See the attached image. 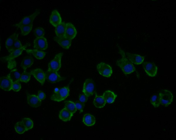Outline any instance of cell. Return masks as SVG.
<instances>
[{
  "label": "cell",
  "instance_id": "6da1fadb",
  "mask_svg": "<svg viewBox=\"0 0 176 140\" xmlns=\"http://www.w3.org/2000/svg\"><path fill=\"white\" fill-rule=\"evenodd\" d=\"M119 53L122 56V58L117 60L116 64L119 66L125 74H130L136 70V69L133 64L126 57L124 52L119 47Z\"/></svg>",
  "mask_w": 176,
  "mask_h": 140
},
{
  "label": "cell",
  "instance_id": "7a4b0ae2",
  "mask_svg": "<svg viewBox=\"0 0 176 140\" xmlns=\"http://www.w3.org/2000/svg\"><path fill=\"white\" fill-rule=\"evenodd\" d=\"M69 86L68 85L55 91L51 96V99L58 102L63 101L68 97L69 95Z\"/></svg>",
  "mask_w": 176,
  "mask_h": 140
},
{
  "label": "cell",
  "instance_id": "3957f363",
  "mask_svg": "<svg viewBox=\"0 0 176 140\" xmlns=\"http://www.w3.org/2000/svg\"><path fill=\"white\" fill-rule=\"evenodd\" d=\"M160 103L165 107L170 105L173 101V96L170 91L164 90L159 93Z\"/></svg>",
  "mask_w": 176,
  "mask_h": 140
},
{
  "label": "cell",
  "instance_id": "277c9868",
  "mask_svg": "<svg viewBox=\"0 0 176 140\" xmlns=\"http://www.w3.org/2000/svg\"><path fill=\"white\" fill-rule=\"evenodd\" d=\"M62 55V52L56 55L54 58L48 64L47 71H57L59 70L61 66V60Z\"/></svg>",
  "mask_w": 176,
  "mask_h": 140
},
{
  "label": "cell",
  "instance_id": "5b68a950",
  "mask_svg": "<svg viewBox=\"0 0 176 140\" xmlns=\"http://www.w3.org/2000/svg\"><path fill=\"white\" fill-rule=\"evenodd\" d=\"M83 92L88 97L93 95L95 92V84L91 79L87 78L85 80L83 86Z\"/></svg>",
  "mask_w": 176,
  "mask_h": 140
},
{
  "label": "cell",
  "instance_id": "8992f818",
  "mask_svg": "<svg viewBox=\"0 0 176 140\" xmlns=\"http://www.w3.org/2000/svg\"><path fill=\"white\" fill-rule=\"evenodd\" d=\"M97 67L99 73L104 77L109 78L112 74V70L111 66L104 62H101L98 64Z\"/></svg>",
  "mask_w": 176,
  "mask_h": 140
},
{
  "label": "cell",
  "instance_id": "52a82bcc",
  "mask_svg": "<svg viewBox=\"0 0 176 140\" xmlns=\"http://www.w3.org/2000/svg\"><path fill=\"white\" fill-rule=\"evenodd\" d=\"M47 80L51 83H54L63 80L66 78L60 76L56 71H47L45 73Z\"/></svg>",
  "mask_w": 176,
  "mask_h": 140
},
{
  "label": "cell",
  "instance_id": "ba28073f",
  "mask_svg": "<svg viewBox=\"0 0 176 140\" xmlns=\"http://www.w3.org/2000/svg\"><path fill=\"white\" fill-rule=\"evenodd\" d=\"M143 66L146 73L149 76L154 77L156 75L158 68L154 63L144 62L143 63Z\"/></svg>",
  "mask_w": 176,
  "mask_h": 140
},
{
  "label": "cell",
  "instance_id": "9c48e42d",
  "mask_svg": "<svg viewBox=\"0 0 176 140\" xmlns=\"http://www.w3.org/2000/svg\"><path fill=\"white\" fill-rule=\"evenodd\" d=\"M34 48L41 50L47 49L48 44L46 39L44 36L36 38L34 41Z\"/></svg>",
  "mask_w": 176,
  "mask_h": 140
},
{
  "label": "cell",
  "instance_id": "30bf717a",
  "mask_svg": "<svg viewBox=\"0 0 176 140\" xmlns=\"http://www.w3.org/2000/svg\"><path fill=\"white\" fill-rule=\"evenodd\" d=\"M40 13L39 10L37 9L32 15L23 18L18 23L16 24L15 26L18 27L24 25L33 23L35 17Z\"/></svg>",
  "mask_w": 176,
  "mask_h": 140
},
{
  "label": "cell",
  "instance_id": "8fae6325",
  "mask_svg": "<svg viewBox=\"0 0 176 140\" xmlns=\"http://www.w3.org/2000/svg\"><path fill=\"white\" fill-rule=\"evenodd\" d=\"M13 81L8 76L1 77L0 78V87L5 91L12 90Z\"/></svg>",
  "mask_w": 176,
  "mask_h": 140
},
{
  "label": "cell",
  "instance_id": "7c38bea8",
  "mask_svg": "<svg viewBox=\"0 0 176 140\" xmlns=\"http://www.w3.org/2000/svg\"><path fill=\"white\" fill-rule=\"evenodd\" d=\"M77 34V31L75 26L70 22L66 23L65 36L72 40L75 37Z\"/></svg>",
  "mask_w": 176,
  "mask_h": 140
},
{
  "label": "cell",
  "instance_id": "4fadbf2b",
  "mask_svg": "<svg viewBox=\"0 0 176 140\" xmlns=\"http://www.w3.org/2000/svg\"><path fill=\"white\" fill-rule=\"evenodd\" d=\"M35 79L38 81L42 85L45 83V74L41 69L37 68L33 70L31 72Z\"/></svg>",
  "mask_w": 176,
  "mask_h": 140
},
{
  "label": "cell",
  "instance_id": "5bb4252c",
  "mask_svg": "<svg viewBox=\"0 0 176 140\" xmlns=\"http://www.w3.org/2000/svg\"><path fill=\"white\" fill-rule=\"evenodd\" d=\"M49 22L50 23L55 27H56L62 22L61 15L57 10H54L52 12L49 19Z\"/></svg>",
  "mask_w": 176,
  "mask_h": 140
},
{
  "label": "cell",
  "instance_id": "9a60e30c",
  "mask_svg": "<svg viewBox=\"0 0 176 140\" xmlns=\"http://www.w3.org/2000/svg\"><path fill=\"white\" fill-rule=\"evenodd\" d=\"M54 40L64 49H68L71 46L72 40L65 36H55L54 38Z\"/></svg>",
  "mask_w": 176,
  "mask_h": 140
},
{
  "label": "cell",
  "instance_id": "2e32d148",
  "mask_svg": "<svg viewBox=\"0 0 176 140\" xmlns=\"http://www.w3.org/2000/svg\"><path fill=\"white\" fill-rule=\"evenodd\" d=\"M125 55L132 63L136 65L140 64L142 63L145 57L144 56L128 52H126Z\"/></svg>",
  "mask_w": 176,
  "mask_h": 140
},
{
  "label": "cell",
  "instance_id": "e0dca14e",
  "mask_svg": "<svg viewBox=\"0 0 176 140\" xmlns=\"http://www.w3.org/2000/svg\"><path fill=\"white\" fill-rule=\"evenodd\" d=\"M27 99L28 104L33 107L36 108L41 104V101L35 95L27 93Z\"/></svg>",
  "mask_w": 176,
  "mask_h": 140
},
{
  "label": "cell",
  "instance_id": "ac0fdd59",
  "mask_svg": "<svg viewBox=\"0 0 176 140\" xmlns=\"http://www.w3.org/2000/svg\"><path fill=\"white\" fill-rule=\"evenodd\" d=\"M30 46V44L29 43H27L23 46L21 48L13 51L12 52L8 55L2 57V60L8 61L13 59L21 55L23 50H26V48Z\"/></svg>",
  "mask_w": 176,
  "mask_h": 140
},
{
  "label": "cell",
  "instance_id": "d6986e66",
  "mask_svg": "<svg viewBox=\"0 0 176 140\" xmlns=\"http://www.w3.org/2000/svg\"><path fill=\"white\" fill-rule=\"evenodd\" d=\"M18 36V34L14 33L7 39L5 42V46L9 52H12L14 44Z\"/></svg>",
  "mask_w": 176,
  "mask_h": 140
},
{
  "label": "cell",
  "instance_id": "ffe728a7",
  "mask_svg": "<svg viewBox=\"0 0 176 140\" xmlns=\"http://www.w3.org/2000/svg\"><path fill=\"white\" fill-rule=\"evenodd\" d=\"M73 114L64 108L60 112L59 117L60 120L66 122L70 120Z\"/></svg>",
  "mask_w": 176,
  "mask_h": 140
},
{
  "label": "cell",
  "instance_id": "44dd1931",
  "mask_svg": "<svg viewBox=\"0 0 176 140\" xmlns=\"http://www.w3.org/2000/svg\"><path fill=\"white\" fill-rule=\"evenodd\" d=\"M102 96L106 103L111 104L114 102L117 95L112 91L108 90L104 93Z\"/></svg>",
  "mask_w": 176,
  "mask_h": 140
},
{
  "label": "cell",
  "instance_id": "7402d4cb",
  "mask_svg": "<svg viewBox=\"0 0 176 140\" xmlns=\"http://www.w3.org/2000/svg\"><path fill=\"white\" fill-rule=\"evenodd\" d=\"M66 23L64 22H62L61 24L55 27V32L57 36L62 37L65 36Z\"/></svg>",
  "mask_w": 176,
  "mask_h": 140
},
{
  "label": "cell",
  "instance_id": "603a6c76",
  "mask_svg": "<svg viewBox=\"0 0 176 140\" xmlns=\"http://www.w3.org/2000/svg\"><path fill=\"white\" fill-rule=\"evenodd\" d=\"M96 120L93 116L89 114H85L83 118L82 122L84 124L88 126L94 125L95 123Z\"/></svg>",
  "mask_w": 176,
  "mask_h": 140
},
{
  "label": "cell",
  "instance_id": "cb8c5ba5",
  "mask_svg": "<svg viewBox=\"0 0 176 140\" xmlns=\"http://www.w3.org/2000/svg\"><path fill=\"white\" fill-rule=\"evenodd\" d=\"M34 60L32 57L27 56L23 59L21 64V67L25 70L30 67L34 63Z\"/></svg>",
  "mask_w": 176,
  "mask_h": 140
},
{
  "label": "cell",
  "instance_id": "d4e9b609",
  "mask_svg": "<svg viewBox=\"0 0 176 140\" xmlns=\"http://www.w3.org/2000/svg\"><path fill=\"white\" fill-rule=\"evenodd\" d=\"M106 102L103 96H100L96 94L93 103L97 108H101L105 105Z\"/></svg>",
  "mask_w": 176,
  "mask_h": 140
},
{
  "label": "cell",
  "instance_id": "484cf974",
  "mask_svg": "<svg viewBox=\"0 0 176 140\" xmlns=\"http://www.w3.org/2000/svg\"><path fill=\"white\" fill-rule=\"evenodd\" d=\"M28 53L32 54L37 59L41 60L43 59L46 54V52L37 49H28L25 50Z\"/></svg>",
  "mask_w": 176,
  "mask_h": 140
},
{
  "label": "cell",
  "instance_id": "4316f807",
  "mask_svg": "<svg viewBox=\"0 0 176 140\" xmlns=\"http://www.w3.org/2000/svg\"><path fill=\"white\" fill-rule=\"evenodd\" d=\"M64 108L73 113H75L77 110L75 103L69 100L65 101Z\"/></svg>",
  "mask_w": 176,
  "mask_h": 140
},
{
  "label": "cell",
  "instance_id": "83f0119b",
  "mask_svg": "<svg viewBox=\"0 0 176 140\" xmlns=\"http://www.w3.org/2000/svg\"><path fill=\"white\" fill-rule=\"evenodd\" d=\"M21 74L17 69H14L11 70L10 73L7 75L11 78L13 82L19 80L20 81Z\"/></svg>",
  "mask_w": 176,
  "mask_h": 140
},
{
  "label": "cell",
  "instance_id": "f1b7e54d",
  "mask_svg": "<svg viewBox=\"0 0 176 140\" xmlns=\"http://www.w3.org/2000/svg\"><path fill=\"white\" fill-rule=\"evenodd\" d=\"M14 128L16 132L19 134H23L27 131L22 121L17 123L14 126Z\"/></svg>",
  "mask_w": 176,
  "mask_h": 140
},
{
  "label": "cell",
  "instance_id": "f546056e",
  "mask_svg": "<svg viewBox=\"0 0 176 140\" xmlns=\"http://www.w3.org/2000/svg\"><path fill=\"white\" fill-rule=\"evenodd\" d=\"M33 25V23H32L19 27L21 31V34L23 36H26L28 34L31 30Z\"/></svg>",
  "mask_w": 176,
  "mask_h": 140
},
{
  "label": "cell",
  "instance_id": "4dcf8cb0",
  "mask_svg": "<svg viewBox=\"0 0 176 140\" xmlns=\"http://www.w3.org/2000/svg\"><path fill=\"white\" fill-rule=\"evenodd\" d=\"M31 72H28L25 70L21 74L20 81L26 83H28L31 79Z\"/></svg>",
  "mask_w": 176,
  "mask_h": 140
},
{
  "label": "cell",
  "instance_id": "1f68e13d",
  "mask_svg": "<svg viewBox=\"0 0 176 140\" xmlns=\"http://www.w3.org/2000/svg\"><path fill=\"white\" fill-rule=\"evenodd\" d=\"M150 102L155 108L159 106L160 104L159 94L152 96L150 99Z\"/></svg>",
  "mask_w": 176,
  "mask_h": 140
},
{
  "label": "cell",
  "instance_id": "d6a6232c",
  "mask_svg": "<svg viewBox=\"0 0 176 140\" xmlns=\"http://www.w3.org/2000/svg\"><path fill=\"white\" fill-rule=\"evenodd\" d=\"M22 121L26 127L27 131L31 129L33 127V121L28 118H24L22 119Z\"/></svg>",
  "mask_w": 176,
  "mask_h": 140
},
{
  "label": "cell",
  "instance_id": "836d02e7",
  "mask_svg": "<svg viewBox=\"0 0 176 140\" xmlns=\"http://www.w3.org/2000/svg\"><path fill=\"white\" fill-rule=\"evenodd\" d=\"M34 34L36 38L43 37L45 34L44 29L42 27H38L34 30Z\"/></svg>",
  "mask_w": 176,
  "mask_h": 140
},
{
  "label": "cell",
  "instance_id": "e575fe53",
  "mask_svg": "<svg viewBox=\"0 0 176 140\" xmlns=\"http://www.w3.org/2000/svg\"><path fill=\"white\" fill-rule=\"evenodd\" d=\"M19 81L17 80L13 82L12 90L14 91L17 92L21 89V85Z\"/></svg>",
  "mask_w": 176,
  "mask_h": 140
},
{
  "label": "cell",
  "instance_id": "d590c367",
  "mask_svg": "<svg viewBox=\"0 0 176 140\" xmlns=\"http://www.w3.org/2000/svg\"><path fill=\"white\" fill-rule=\"evenodd\" d=\"M75 103L77 110H79L80 113H82L85 106L84 103L80 102L79 100L76 101Z\"/></svg>",
  "mask_w": 176,
  "mask_h": 140
},
{
  "label": "cell",
  "instance_id": "8d00e7d4",
  "mask_svg": "<svg viewBox=\"0 0 176 140\" xmlns=\"http://www.w3.org/2000/svg\"><path fill=\"white\" fill-rule=\"evenodd\" d=\"M23 47L20 41L17 38L13 45L12 51L21 48Z\"/></svg>",
  "mask_w": 176,
  "mask_h": 140
},
{
  "label": "cell",
  "instance_id": "74e56055",
  "mask_svg": "<svg viewBox=\"0 0 176 140\" xmlns=\"http://www.w3.org/2000/svg\"><path fill=\"white\" fill-rule=\"evenodd\" d=\"M88 97L84 94L82 93L80 94L79 96V100L82 102L85 103L88 100Z\"/></svg>",
  "mask_w": 176,
  "mask_h": 140
},
{
  "label": "cell",
  "instance_id": "f35d334b",
  "mask_svg": "<svg viewBox=\"0 0 176 140\" xmlns=\"http://www.w3.org/2000/svg\"><path fill=\"white\" fill-rule=\"evenodd\" d=\"M37 96L39 99L41 101L44 99L46 98L45 94L43 91L41 90L38 91Z\"/></svg>",
  "mask_w": 176,
  "mask_h": 140
},
{
  "label": "cell",
  "instance_id": "ab89813d",
  "mask_svg": "<svg viewBox=\"0 0 176 140\" xmlns=\"http://www.w3.org/2000/svg\"><path fill=\"white\" fill-rule=\"evenodd\" d=\"M13 60V59L8 61V67L9 69H12L13 67L16 66V62Z\"/></svg>",
  "mask_w": 176,
  "mask_h": 140
}]
</instances>
